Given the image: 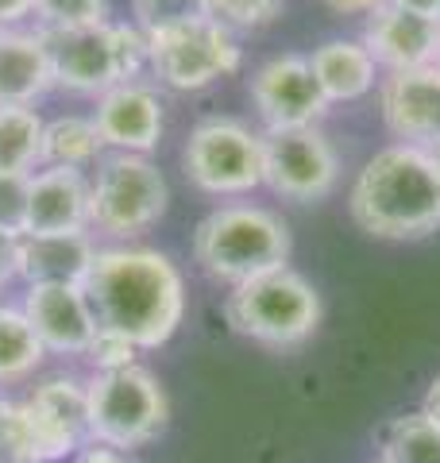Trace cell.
<instances>
[{"instance_id":"obj_19","label":"cell","mask_w":440,"mask_h":463,"mask_svg":"<svg viewBox=\"0 0 440 463\" xmlns=\"http://www.w3.org/2000/svg\"><path fill=\"white\" fill-rule=\"evenodd\" d=\"M310 70L325 93L329 109L359 100L383 81V70L363 47V39H329L310 54Z\"/></svg>"},{"instance_id":"obj_38","label":"cell","mask_w":440,"mask_h":463,"mask_svg":"<svg viewBox=\"0 0 440 463\" xmlns=\"http://www.w3.org/2000/svg\"><path fill=\"white\" fill-rule=\"evenodd\" d=\"M375 463H383V459H375Z\"/></svg>"},{"instance_id":"obj_17","label":"cell","mask_w":440,"mask_h":463,"mask_svg":"<svg viewBox=\"0 0 440 463\" xmlns=\"http://www.w3.org/2000/svg\"><path fill=\"white\" fill-rule=\"evenodd\" d=\"M363 47L371 51L383 74L436 66L440 62V24L409 16V12L394 5H383L363 24Z\"/></svg>"},{"instance_id":"obj_5","label":"cell","mask_w":440,"mask_h":463,"mask_svg":"<svg viewBox=\"0 0 440 463\" xmlns=\"http://www.w3.org/2000/svg\"><path fill=\"white\" fill-rule=\"evenodd\" d=\"M43 32V27H39ZM54 85L70 93H109L112 85L139 81L147 70V35L136 24H93L43 32Z\"/></svg>"},{"instance_id":"obj_21","label":"cell","mask_w":440,"mask_h":463,"mask_svg":"<svg viewBox=\"0 0 440 463\" xmlns=\"http://www.w3.org/2000/svg\"><path fill=\"white\" fill-rule=\"evenodd\" d=\"M105 158V143L93 116H54L43 124V166L90 170Z\"/></svg>"},{"instance_id":"obj_4","label":"cell","mask_w":440,"mask_h":463,"mask_svg":"<svg viewBox=\"0 0 440 463\" xmlns=\"http://www.w3.org/2000/svg\"><path fill=\"white\" fill-rule=\"evenodd\" d=\"M225 313L240 336L274 347V352H290L320 328L325 309H320L317 286L305 274H298L293 267H278L244 286H232Z\"/></svg>"},{"instance_id":"obj_20","label":"cell","mask_w":440,"mask_h":463,"mask_svg":"<svg viewBox=\"0 0 440 463\" xmlns=\"http://www.w3.org/2000/svg\"><path fill=\"white\" fill-rule=\"evenodd\" d=\"M54 85L43 32H0V105H35Z\"/></svg>"},{"instance_id":"obj_35","label":"cell","mask_w":440,"mask_h":463,"mask_svg":"<svg viewBox=\"0 0 440 463\" xmlns=\"http://www.w3.org/2000/svg\"><path fill=\"white\" fill-rule=\"evenodd\" d=\"M421 413H425V417H433V421L440 425V371H436V379L429 383V390H425V402H421Z\"/></svg>"},{"instance_id":"obj_37","label":"cell","mask_w":440,"mask_h":463,"mask_svg":"<svg viewBox=\"0 0 440 463\" xmlns=\"http://www.w3.org/2000/svg\"><path fill=\"white\" fill-rule=\"evenodd\" d=\"M429 158H433V166H436V178H440V143H433V147H429Z\"/></svg>"},{"instance_id":"obj_23","label":"cell","mask_w":440,"mask_h":463,"mask_svg":"<svg viewBox=\"0 0 440 463\" xmlns=\"http://www.w3.org/2000/svg\"><path fill=\"white\" fill-rule=\"evenodd\" d=\"M383 463H440V425L421 410L402 413L378 437Z\"/></svg>"},{"instance_id":"obj_7","label":"cell","mask_w":440,"mask_h":463,"mask_svg":"<svg viewBox=\"0 0 440 463\" xmlns=\"http://www.w3.org/2000/svg\"><path fill=\"white\" fill-rule=\"evenodd\" d=\"M167 178L147 155L109 151L90 178V228L112 240H136L167 213Z\"/></svg>"},{"instance_id":"obj_33","label":"cell","mask_w":440,"mask_h":463,"mask_svg":"<svg viewBox=\"0 0 440 463\" xmlns=\"http://www.w3.org/2000/svg\"><path fill=\"white\" fill-rule=\"evenodd\" d=\"M27 16H32V0H0V32L16 27Z\"/></svg>"},{"instance_id":"obj_32","label":"cell","mask_w":440,"mask_h":463,"mask_svg":"<svg viewBox=\"0 0 440 463\" xmlns=\"http://www.w3.org/2000/svg\"><path fill=\"white\" fill-rule=\"evenodd\" d=\"M16 240L20 236H8V232H0V286L16 279Z\"/></svg>"},{"instance_id":"obj_34","label":"cell","mask_w":440,"mask_h":463,"mask_svg":"<svg viewBox=\"0 0 440 463\" xmlns=\"http://www.w3.org/2000/svg\"><path fill=\"white\" fill-rule=\"evenodd\" d=\"M387 5L409 12V16H421V20H436L440 24V0H387Z\"/></svg>"},{"instance_id":"obj_6","label":"cell","mask_w":440,"mask_h":463,"mask_svg":"<svg viewBox=\"0 0 440 463\" xmlns=\"http://www.w3.org/2000/svg\"><path fill=\"white\" fill-rule=\"evenodd\" d=\"M85 390H90V444L131 452L167 429V390L139 364L124 371H100L93 383H85Z\"/></svg>"},{"instance_id":"obj_13","label":"cell","mask_w":440,"mask_h":463,"mask_svg":"<svg viewBox=\"0 0 440 463\" xmlns=\"http://www.w3.org/2000/svg\"><path fill=\"white\" fill-rule=\"evenodd\" d=\"M378 109L394 139L429 151L433 143H440V66L383 74Z\"/></svg>"},{"instance_id":"obj_16","label":"cell","mask_w":440,"mask_h":463,"mask_svg":"<svg viewBox=\"0 0 440 463\" xmlns=\"http://www.w3.org/2000/svg\"><path fill=\"white\" fill-rule=\"evenodd\" d=\"M24 317L32 321L39 344L54 355H85L97 336V317L81 286H27Z\"/></svg>"},{"instance_id":"obj_28","label":"cell","mask_w":440,"mask_h":463,"mask_svg":"<svg viewBox=\"0 0 440 463\" xmlns=\"http://www.w3.org/2000/svg\"><path fill=\"white\" fill-rule=\"evenodd\" d=\"M32 16H39L43 32L93 27L105 24V0H32Z\"/></svg>"},{"instance_id":"obj_18","label":"cell","mask_w":440,"mask_h":463,"mask_svg":"<svg viewBox=\"0 0 440 463\" xmlns=\"http://www.w3.org/2000/svg\"><path fill=\"white\" fill-rule=\"evenodd\" d=\"M93 236H20L16 240V279L27 286H81L93 267Z\"/></svg>"},{"instance_id":"obj_31","label":"cell","mask_w":440,"mask_h":463,"mask_svg":"<svg viewBox=\"0 0 440 463\" xmlns=\"http://www.w3.org/2000/svg\"><path fill=\"white\" fill-rule=\"evenodd\" d=\"M325 5L336 12V16H371L387 5V0H325Z\"/></svg>"},{"instance_id":"obj_26","label":"cell","mask_w":440,"mask_h":463,"mask_svg":"<svg viewBox=\"0 0 440 463\" xmlns=\"http://www.w3.org/2000/svg\"><path fill=\"white\" fill-rule=\"evenodd\" d=\"M0 463H39L24 402L0 398Z\"/></svg>"},{"instance_id":"obj_30","label":"cell","mask_w":440,"mask_h":463,"mask_svg":"<svg viewBox=\"0 0 440 463\" xmlns=\"http://www.w3.org/2000/svg\"><path fill=\"white\" fill-rule=\"evenodd\" d=\"M93 359V367L97 374L100 371H124L136 364V355H139V347L131 344L128 336H120V332H109V328H97V336L90 344V352H85Z\"/></svg>"},{"instance_id":"obj_25","label":"cell","mask_w":440,"mask_h":463,"mask_svg":"<svg viewBox=\"0 0 440 463\" xmlns=\"http://www.w3.org/2000/svg\"><path fill=\"white\" fill-rule=\"evenodd\" d=\"M282 5L286 0H205L209 16L228 27L232 35L236 32H263L271 27L278 16H282Z\"/></svg>"},{"instance_id":"obj_12","label":"cell","mask_w":440,"mask_h":463,"mask_svg":"<svg viewBox=\"0 0 440 463\" xmlns=\"http://www.w3.org/2000/svg\"><path fill=\"white\" fill-rule=\"evenodd\" d=\"M39 463H58L90 444V390L70 374L39 383L24 402Z\"/></svg>"},{"instance_id":"obj_36","label":"cell","mask_w":440,"mask_h":463,"mask_svg":"<svg viewBox=\"0 0 440 463\" xmlns=\"http://www.w3.org/2000/svg\"><path fill=\"white\" fill-rule=\"evenodd\" d=\"M70 463H124V456H120V452H112V448H90V452L73 456Z\"/></svg>"},{"instance_id":"obj_1","label":"cell","mask_w":440,"mask_h":463,"mask_svg":"<svg viewBox=\"0 0 440 463\" xmlns=\"http://www.w3.org/2000/svg\"><path fill=\"white\" fill-rule=\"evenodd\" d=\"M81 294L97 328L120 332L139 352L163 347L186 317L182 270L151 248H97Z\"/></svg>"},{"instance_id":"obj_24","label":"cell","mask_w":440,"mask_h":463,"mask_svg":"<svg viewBox=\"0 0 440 463\" xmlns=\"http://www.w3.org/2000/svg\"><path fill=\"white\" fill-rule=\"evenodd\" d=\"M47 347L39 344L32 321L16 306H0V383H20L35 374Z\"/></svg>"},{"instance_id":"obj_11","label":"cell","mask_w":440,"mask_h":463,"mask_svg":"<svg viewBox=\"0 0 440 463\" xmlns=\"http://www.w3.org/2000/svg\"><path fill=\"white\" fill-rule=\"evenodd\" d=\"M252 105L267 132L290 128H320L329 116V100L301 54H274L252 74Z\"/></svg>"},{"instance_id":"obj_22","label":"cell","mask_w":440,"mask_h":463,"mask_svg":"<svg viewBox=\"0 0 440 463\" xmlns=\"http://www.w3.org/2000/svg\"><path fill=\"white\" fill-rule=\"evenodd\" d=\"M43 116L32 105H0V174L43 166Z\"/></svg>"},{"instance_id":"obj_29","label":"cell","mask_w":440,"mask_h":463,"mask_svg":"<svg viewBox=\"0 0 440 463\" xmlns=\"http://www.w3.org/2000/svg\"><path fill=\"white\" fill-rule=\"evenodd\" d=\"M27 182H32V174H0V232H8V236H24Z\"/></svg>"},{"instance_id":"obj_15","label":"cell","mask_w":440,"mask_h":463,"mask_svg":"<svg viewBox=\"0 0 440 463\" xmlns=\"http://www.w3.org/2000/svg\"><path fill=\"white\" fill-rule=\"evenodd\" d=\"M73 232H90V178H85V170H35L27 182L24 236H73Z\"/></svg>"},{"instance_id":"obj_3","label":"cell","mask_w":440,"mask_h":463,"mask_svg":"<svg viewBox=\"0 0 440 463\" xmlns=\"http://www.w3.org/2000/svg\"><path fill=\"white\" fill-rule=\"evenodd\" d=\"M290 224L263 205H220L194 232V263L213 282L244 286L267 270L290 267Z\"/></svg>"},{"instance_id":"obj_10","label":"cell","mask_w":440,"mask_h":463,"mask_svg":"<svg viewBox=\"0 0 440 463\" xmlns=\"http://www.w3.org/2000/svg\"><path fill=\"white\" fill-rule=\"evenodd\" d=\"M340 182V155L320 128L263 132V185L293 205H317Z\"/></svg>"},{"instance_id":"obj_39","label":"cell","mask_w":440,"mask_h":463,"mask_svg":"<svg viewBox=\"0 0 440 463\" xmlns=\"http://www.w3.org/2000/svg\"><path fill=\"white\" fill-rule=\"evenodd\" d=\"M436 66H440V62H436Z\"/></svg>"},{"instance_id":"obj_8","label":"cell","mask_w":440,"mask_h":463,"mask_svg":"<svg viewBox=\"0 0 440 463\" xmlns=\"http://www.w3.org/2000/svg\"><path fill=\"white\" fill-rule=\"evenodd\" d=\"M244 51L228 27H220L213 16L189 20L167 32L147 35V70L174 93H197L213 81L236 74Z\"/></svg>"},{"instance_id":"obj_9","label":"cell","mask_w":440,"mask_h":463,"mask_svg":"<svg viewBox=\"0 0 440 463\" xmlns=\"http://www.w3.org/2000/svg\"><path fill=\"white\" fill-rule=\"evenodd\" d=\"M186 178L213 197H244L263 185V132L232 116H209L189 128L182 147Z\"/></svg>"},{"instance_id":"obj_2","label":"cell","mask_w":440,"mask_h":463,"mask_svg":"<svg viewBox=\"0 0 440 463\" xmlns=\"http://www.w3.org/2000/svg\"><path fill=\"white\" fill-rule=\"evenodd\" d=\"M348 209L375 240H421L440 228V178L425 147L387 143L359 166Z\"/></svg>"},{"instance_id":"obj_14","label":"cell","mask_w":440,"mask_h":463,"mask_svg":"<svg viewBox=\"0 0 440 463\" xmlns=\"http://www.w3.org/2000/svg\"><path fill=\"white\" fill-rule=\"evenodd\" d=\"M93 124L100 143L120 155H151L163 139V97L143 81L112 85L97 97Z\"/></svg>"},{"instance_id":"obj_27","label":"cell","mask_w":440,"mask_h":463,"mask_svg":"<svg viewBox=\"0 0 440 463\" xmlns=\"http://www.w3.org/2000/svg\"><path fill=\"white\" fill-rule=\"evenodd\" d=\"M131 16H136L131 24L143 35H155V32H167V27L209 16V8H205V0H131Z\"/></svg>"}]
</instances>
